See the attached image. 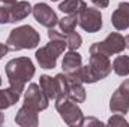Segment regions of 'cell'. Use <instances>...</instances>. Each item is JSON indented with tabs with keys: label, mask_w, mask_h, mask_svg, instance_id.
Masks as SVG:
<instances>
[{
	"label": "cell",
	"mask_w": 129,
	"mask_h": 127,
	"mask_svg": "<svg viewBox=\"0 0 129 127\" xmlns=\"http://www.w3.org/2000/svg\"><path fill=\"white\" fill-rule=\"evenodd\" d=\"M3 123H5V115H3V112L0 111V126H2Z\"/></svg>",
	"instance_id": "4316f807"
},
{
	"label": "cell",
	"mask_w": 129,
	"mask_h": 127,
	"mask_svg": "<svg viewBox=\"0 0 129 127\" xmlns=\"http://www.w3.org/2000/svg\"><path fill=\"white\" fill-rule=\"evenodd\" d=\"M56 109L57 112L60 114L62 120L68 126L75 127V126H81L83 124V120H84V115H83V111L80 109L78 103L74 102L66 93H60L56 99Z\"/></svg>",
	"instance_id": "277c9868"
},
{
	"label": "cell",
	"mask_w": 129,
	"mask_h": 127,
	"mask_svg": "<svg viewBox=\"0 0 129 127\" xmlns=\"http://www.w3.org/2000/svg\"><path fill=\"white\" fill-rule=\"evenodd\" d=\"M90 124L102 126V123H101V121H98V120H95V118H84V120H83V124H81V126H90Z\"/></svg>",
	"instance_id": "cb8c5ba5"
},
{
	"label": "cell",
	"mask_w": 129,
	"mask_h": 127,
	"mask_svg": "<svg viewBox=\"0 0 129 127\" xmlns=\"http://www.w3.org/2000/svg\"><path fill=\"white\" fill-rule=\"evenodd\" d=\"M2 2H5V3H15V2H18V0H2Z\"/></svg>",
	"instance_id": "83f0119b"
},
{
	"label": "cell",
	"mask_w": 129,
	"mask_h": 127,
	"mask_svg": "<svg viewBox=\"0 0 129 127\" xmlns=\"http://www.w3.org/2000/svg\"><path fill=\"white\" fill-rule=\"evenodd\" d=\"M15 123L21 127H36L39 124L38 111L27 105H23L15 115Z\"/></svg>",
	"instance_id": "7c38bea8"
},
{
	"label": "cell",
	"mask_w": 129,
	"mask_h": 127,
	"mask_svg": "<svg viewBox=\"0 0 129 127\" xmlns=\"http://www.w3.org/2000/svg\"><path fill=\"white\" fill-rule=\"evenodd\" d=\"M66 48V39L57 37V39H50V42L45 46H41L36 51V60L42 69H53L56 67L57 58Z\"/></svg>",
	"instance_id": "5b68a950"
},
{
	"label": "cell",
	"mask_w": 129,
	"mask_h": 127,
	"mask_svg": "<svg viewBox=\"0 0 129 127\" xmlns=\"http://www.w3.org/2000/svg\"><path fill=\"white\" fill-rule=\"evenodd\" d=\"M110 127H129V123L122 117V114H117V115H113L108 123H107Z\"/></svg>",
	"instance_id": "7402d4cb"
},
{
	"label": "cell",
	"mask_w": 129,
	"mask_h": 127,
	"mask_svg": "<svg viewBox=\"0 0 129 127\" xmlns=\"http://www.w3.org/2000/svg\"><path fill=\"white\" fill-rule=\"evenodd\" d=\"M122 85H123V88L128 91V94H129V79H125V81L122 82Z\"/></svg>",
	"instance_id": "484cf974"
},
{
	"label": "cell",
	"mask_w": 129,
	"mask_h": 127,
	"mask_svg": "<svg viewBox=\"0 0 129 127\" xmlns=\"http://www.w3.org/2000/svg\"><path fill=\"white\" fill-rule=\"evenodd\" d=\"M32 14L35 20L47 29H53L56 24H59V18H57L56 12L47 3H36L32 9Z\"/></svg>",
	"instance_id": "9c48e42d"
},
{
	"label": "cell",
	"mask_w": 129,
	"mask_h": 127,
	"mask_svg": "<svg viewBox=\"0 0 129 127\" xmlns=\"http://www.w3.org/2000/svg\"><path fill=\"white\" fill-rule=\"evenodd\" d=\"M5 70L9 81V87H12L18 93L24 91L26 84L35 75V66L29 57H18V58L9 60Z\"/></svg>",
	"instance_id": "6da1fadb"
},
{
	"label": "cell",
	"mask_w": 129,
	"mask_h": 127,
	"mask_svg": "<svg viewBox=\"0 0 129 127\" xmlns=\"http://www.w3.org/2000/svg\"><path fill=\"white\" fill-rule=\"evenodd\" d=\"M41 40L39 33L32 26H20L14 30H11L6 45L9 51H21V49H33L38 46Z\"/></svg>",
	"instance_id": "3957f363"
},
{
	"label": "cell",
	"mask_w": 129,
	"mask_h": 127,
	"mask_svg": "<svg viewBox=\"0 0 129 127\" xmlns=\"http://www.w3.org/2000/svg\"><path fill=\"white\" fill-rule=\"evenodd\" d=\"M111 24L119 32L129 29V3L126 2L119 3L117 9L111 15Z\"/></svg>",
	"instance_id": "8fae6325"
},
{
	"label": "cell",
	"mask_w": 129,
	"mask_h": 127,
	"mask_svg": "<svg viewBox=\"0 0 129 127\" xmlns=\"http://www.w3.org/2000/svg\"><path fill=\"white\" fill-rule=\"evenodd\" d=\"M20 94L17 90H14L12 87L9 88H5V90H0V111L3 109H8L11 108L12 105H15L18 100H20Z\"/></svg>",
	"instance_id": "2e32d148"
},
{
	"label": "cell",
	"mask_w": 129,
	"mask_h": 127,
	"mask_svg": "<svg viewBox=\"0 0 129 127\" xmlns=\"http://www.w3.org/2000/svg\"><path fill=\"white\" fill-rule=\"evenodd\" d=\"M64 39H66V46L69 48V51H77L81 46V43H83L81 36L75 32V30L71 32V33H66L64 34Z\"/></svg>",
	"instance_id": "ffe728a7"
},
{
	"label": "cell",
	"mask_w": 129,
	"mask_h": 127,
	"mask_svg": "<svg viewBox=\"0 0 129 127\" xmlns=\"http://www.w3.org/2000/svg\"><path fill=\"white\" fill-rule=\"evenodd\" d=\"M110 109L114 114H128L129 111V94L128 91L123 88V85L120 84V87L114 91V94L111 96L110 100Z\"/></svg>",
	"instance_id": "30bf717a"
},
{
	"label": "cell",
	"mask_w": 129,
	"mask_h": 127,
	"mask_svg": "<svg viewBox=\"0 0 129 127\" xmlns=\"http://www.w3.org/2000/svg\"><path fill=\"white\" fill-rule=\"evenodd\" d=\"M113 70L119 76H128L129 75V55H117L113 61Z\"/></svg>",
	"instance_id": "ac0fdd59"
},
{
	"label": "cell",
	"mask_w": 129,
	"mask_h": 127,
	"mask_svg": "<svg viewBox=\"0 0 129 127\" xmlns=\"http://www.w3.org/2000/svg\"><path fill=\"white\" fill-rule=\"evenodd\" d=\"M125 39H126V48H129V34L125 37Z\"/></svg>",
	"instance_id": "f1b7e54d"
},
{
	"label": "cell",
	"mask_w": 129,
	"mask_h": 127,
	"mask_svg": "<svg viewBox=\"0 0 129 127\" xmlns=\"http://www.w3.org/2000/svg\"><path fill=\"white\" fill-rule=\"evenodd\" d=\"M32 6L29 2H15L12 3V23L21 21L26 17H29V14L32 12Z\"/></svg>",
	"instance_id": "e0dca14e"
},
{
	"label": "cell",
	"mask_w": 129,
	"mask_h": 127,
	"mask_svg": "<svg viewBox=\"0 0 129 127\" xmlns=\"http://www.w3.org/2000/svg\"><path fill=\"white\" fill-rule=\"evenodd\" d=\"M87 8L84 0H64L59 5V9L66 15H80Z\"/></svg>",
	"instance_id": "9a60e30c"
},
{
	"label": "cell",
	"mask_w": 129,
	"mask_h": 127,
	"mask_svg": "<svg viewBox=\"0 0 129 127\" xmlns=\"http://www.w3.org/2000/svg\"><path fill=\"white\" fill-rule=\"evenodd\" d=\"M78 24V15H66L62 20H59V27H60V32L62 33H71L75 30Z\"/></svg>",
	"instance_id": "d6986e66"
},
{
	"label": "cell",
	"mask_w": 129,
	"mask_h": 127,
	"mask_svg": "<svg viewBox=\"0 0 129 127\" xmlns=\"http://www.w3.org/2000/svg\"><path fill=\"white\" fill-rule=\"evenodd\" d=\"M48 102H50V99L45 96V93L41 90V87L38 84H30L24 90V105L36 109L38 112L47 109Z\"/></svg>",
	"instance_id": "ba28073f"
},
{
	"label": "cell",
	"mask_w": 129,
	"mask_h": 127,
	"mask_svg": "<svg viewBox=\"0 0 129 127\" xmlns=\"http://www.w3.org/2000/svg\"><path fill=\"white\" fill-rule=\"evenodd\" d=\"M8 51H9V48H8V45H5V43H0V60L8 54Z\"/></svg>",
	"instance_id": "d4e9b609"
},
{
	"label": "cell",
	"mask_w": 129,
	"mask_h": 127,
	"mask_svg": "<svg viewBox=\"0 0 129 127\" xmlns=\"http://www.w3.org/2000/svg\"><path fill=\"white\" fill-rule=\"evenodd\" d=\"M80 27L87 33H96L102 29V15L96 8H86L78 15Z\"/></svg>",
	"instance_id": "52a82bcc"
},
{
	"label": "cell",
	"mask_w": 129,
	"mask_h": 127,
	"mask_svg": "<svg viewBox=\"0 0 129 127\" xmlns=\"http://www.w3.org/2000/svg\"><path fill=\"white\" fill-rule=\"evenodd\" d=\"M126 48V39L120 33H110L104 42H96L90 46V54H102V55H113L120 54Z\"/></svg>",
	"instance_id": "8992f818"
},
{
	"label": "cell",
	"mask_w": 129,
	"mask_h": 127,
	"mask_svg": "<svg viewBox=\"0 0 129 127\" xmlns=\"http://www.w3.org/2000/svg\"><path fill=\"white\" fill-rule=\"evenodd\" d=\"M39 87L50 100H56L57 96L60 94V85L57 78H53L50 75H42L39 78Z\"/></svg>",
	"instance_id": "4fadbf2b"
},
{
	"label": "cell",
	"mask_w": 129,
	"mask_h": 127,
	"mask_svg": "<svg viewBox=\"0 0 129 127\" xmlns=\"http://www.w3.org/2000/svg\"><path fill=\"white\" fill-rule=\"evenodd\" d=\"M53 2H59V0H53Z\"/></svg>",
	"instance_id": "4dcf8cb0"
},
{
	"label": "cell",
	"mask_w": 129,
	"mask_h": 127,
	"mask_svg": "<svg viewBox=\"0 0 129 127\" xmlns=\"http://www.w3.org/2000/svg\"><path fill=\"white\" fill-rule=\"evenodd\" d=\"M81 63H83V58H81V55L77 51L66 52L63 57V61H62L63 73H74V72H77L81 67Z\"/></svg>",
	"instance_id": "5bb4252c"
},
{
	"label": "cell",
	"mask_w": 129,
	"mask_h": 127,
	"mask_svg": "<svg viewBox=\"0 0 129 127\" xmlns=\"http://www.w3.org/2000/svg\"><path fill=\"white\" fill-rule=\"evenodd\" d=\"M0 85H2V76H0Z\"/></svg>",
	"instance_id": "f546056e"
},
{
	"label": "cell",
	"mask_w": 129,
	"mask_h": 127,
	"mask_svg": "<svg viewBox=\"0 0 129 127\" xmlns=\"http://www.w3.org/2000/svg\"><path fill=\"white\" fill-rule=\"evenodd\" d=\"M92 3H93L96 8L104 9V8H107V6L110 5V0H92Z\"/></svg>",
	"instance_id": "603a6c76"
},
{
	"label": "cell",
	"mask_w": 129,
	"mask_h": 127,
	"mask_svg": "<svg viewBox=\"0 0 129 127\" xmlns=\"http://www.w3.org/2000/svg\"><path fill=\"white\" fill-rule=\"evenodd\" d=\"M12 23V3H5L0 0V24Z\"/></svg>",
	"instance_id": "44dd1931"
},
{
	"label": "cell",
	"mask_w": 129,
	"mask_h": 127,
	"mask_svg": "<svg viewBox=\"0 0 129 127\" xmlns=\"http://www.w3.org/2000/svg\"><path fill=\"white\" fill-rule=\"evenodd\" d=\"M113 70V64L110 57L102 54H90V60L87 66H81L80 69V81L83 84H95L99 79L107 78Z\"/></svg>",
	"instance_id": "7a4b0ae2"
}]
</instances>
